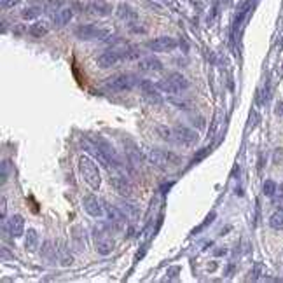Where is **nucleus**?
Returning <instances> with one entry per match:
<instances>
[{"instance_id":"f257e3e1","label":"nucleus","mask_w":283,"mask_h":283,"mask_svg":"<svg viewBox=\"0 0 283 283\" xmlns=\"http://www.w3.org/2000/svg\"><path fill=\"white\" fill-rule=\"evenodd\" d=\"M80 143H82V149L89 152L98 163L104 164V168H107V170H121V161L117 152L102 137H98V135H84Z\"/></svg>"},{"instance_id":"f03ea898","label":"nucleus","mask_w":283,"mask_h":283,"mask_svg":"<svg viewBox=\"0 0 283 283\" xmlns=\"http://www.w3.org/2000/svg\"><path fill=\"white\" fill-rule=\"evenodd\" d=\"M77 168H79L80 177L84 178V182L91 187V189H100L102 185V175H100V168H98L95 157H89L86 154H80L77 157Z\"/></svg>"},{"instance_id":"7ed1b4c3","label":"nucleus","mask_w":283,"mask_h":283,"mask_svg":"<svg viewBox=\"0 0 283 283\" xmlns=\"http://www.w3.org/2000/svg\"><path fill=\"white\" fill-rule=\"evenodd\" d=\"M140 79H138L135 73L123 72V73H114L104 82V87L107 91H112V93H124V91H131L138 86Z\"/></svg>"},{"instance_id":"20e7f679","label":"nucleus","mask_w":283,"mask_h":283,"mask_svg":"<svg viewBox=\"0 0 283 283\" xmlns=\"http://www.w3.org/2000/svg\"><path fill=\"white\" fill-rule=\"evenodd\" d=\"M147 159H149V163L152 164V166L159 168V170H170V168L178 166L180 161H182L180 156L173 154L171 150L156 149V147L147 150Z\"/></svg>"},{"instance_id":"39448f33","label":"nucleus","mask_w":283,"mask_h":283,"mask_svg":"<svg viewBox=\"0 0 283 283\" xmlns=\"http://www.w3.org/2000/svg\"><path fill=\"white\" fill-rule=\"evenodd\" d=\"M156 86H157V89L163 91V93L180 95L182 91H185L187 87H189V80H187L185 75H182V73L171 72V73H168V75H166V79L159 80Z\"/></svg>"},{"instance_id":"423d86ee","label":"nucleus","mask_w":283,"mask_h":283,"mask_svg":"<svg viewBox=\"0 0 283 283\" xmlns=\"http://www.w3.org/2000/svg\"><path fill=\"white\" fill-rule=\"evenodd\" d=\"M73 34H75V37L79 40H105L107 37L112 35V30H109V28H100L93 23H87V25H79Z\"/></svg>"},{"instance_id":"0eeeda50","label":"nucleus","mask_w":283,"mask_h":283,"mask_svg":"<svg viewBox=\"0 0 283 283\" xmlns=\"http://www.w3.org/2000/svg\"><path fill=\"white\" fill-rule=\"evenodd\" d=\"M147 49H150L152 53H171L173 49H177L178 42L170 35H161L154 37V39L147 40Z\"/></svg>"},{"instance_id":"6e6552de","label":"nucleus","mask_w":283,"mask_h":283,"mask_svg":"<svg viewBox=\"0 0 283 283\" xmlns=\"http://www.w3.org/2000/svg\"><path fill=\"white\" fill-rule=\"evenodd\" d=\"M104 208H105V215H107V219H109L112 229L119 231V229H124V227H126L128 215L123 212V208L114 207V205H109V203H104Z\"/></svg>"},{"instance_id":"1a4fd4ad","label":"nucleus","mask_w":283,"mask_h":283,"mask_svg":"<svg viewBox=\"0 0 283 283\" xmlns=\"http://www.w3.org/2000/svg\"><path fill=\"white\" fill-rule=\"evenodd\" d=\"M173 133H175V140L180 145H194V143H198V140H200V135L194 130H191V128L183 126V124L173 126Z\"/></svg>"},{"instance_id":"9d476101","label":"nucleus","mask_w":283,"mask_h":283,"mask_svg":"<svg viewBox=\"0 0 283 283\" xmlns=\"http://www.w3.org/2000/svg\"><path fill=\"white\" fill-rule=\"evenodd\" d=\"M110 185L114 187L117 194H121L123 198H130L133 194V185L131 182L124 177L123 173H112L110 175Z\"/></svg>"},{"instance_id":"9b49d317","label":"nucleus","mask_w":283,"mask_h":283,"mask_svg":"<svg viewBox=\"0 0 283 283\" xmlns=\"http://www.w3.org/2000/svg\"><path fill=\"white\" fill-rule=\"evenodd\" d=\"M82 207L87 215L93 217V219H100V217H104V213H105L104 203H102L95 194H86V196H84Z\"/></svg>"},{"instance_id":"f8f14e48","label":"nucleus","mask_w":283,"mask_h":283,"mask_svg":"<svg viewBox=\"0 0 283 283\" xmlns=\"http://www.w3.org/2000/svg\"><path fill=\"white\" fill-rule=\"evenodd\" d=\"M138 87H140V91L143 93V98H145L149 104H159V102H161L159 89H157L156 84L150 82L149 79L140 80V82H138Z\"/></svg>"},{"instance_id":"ddd939ff","label":"nucleus","mask_w":283,"mask_h":283,"mask_svg":"<svg viewBox=\"0 0 283 283\" xmlns=\"http://www.w3.org/2000/svg\"><path fill=\"white\" fill-rule=\"evenodd\" d=\"M116 16H117V20H121L126 25H133V23H137V20H138V13L130 4H119L116 9Z\"/></svg>"},{"instance_id":"4468645a","label":"nucleus","mask_w":283,"mask_h":283,"mask_svg":"<svg viewBox=\"0 0 283 283\" xmlns=\"http://www.w3.org/2000/svg\"><path fill=\"white\" fill-rule=\"evenodd\" d=\"M56 260L60 262L61 267H68L73 264V255L70 252V248L67 247L63 240H58L56 241Z\"/></svg>"},{"instance_id":"2eb2a0df","label":"nucleus","mask_w":283,"mask_h":283,"mask_svg":"<svg viewBox=\"0 0 283 283\" xmlns=\"http://www.w3.org/2000/svg\"><path fill=\"white\" fill-rule=\"evenodd\" d=\"M7 231L13 238H21L27 231H25V219L21 215H13L7 222Z\"/></svg>"},{"instance_id":"dca6fc26","label":"nucleus","mask_w":283,"mask_h":283,"mask_svg":"<svg viewBox=\"0 0 283 283\" xmlns=\"http://www.w3.org/2000/svg\"><path fill=\"white\" fill-rule=\"evenodd\" d=\"M124 152H126L128 161H130L133 166H140L142 161H143V156H142L140 149L137 147V143L131 142V140H126L124 142Z\"/></svg>"},{"instance_id":"f3484780","label":"nucleus","mask_w":283,"mask_h":283,"mask_svg":"<svg viewBox=\"0 0 283 283\" xmlns=\"http://www.w3.org/2000/svg\"><path fill=\"white\" fill-rule=\"evenodd\" d=\"M138 68H140L142 72H147V73L161 72L163 70V63H161L156 56H143L142 60H138Z\"/></svg>"},{"instance_id":"a211bd4d","label":"nucleus","mask_w":283,"mask_h":283,"mask_svg":"<svg viewBox=\"0 0 283 283\" xmlns=\"http://www.w3.org/2000/svg\"><path fill=\"white\" fill-rule=\"evenodd\" d=\"M89 11L95 14V16H110L112 14V6H110L107 0H91L89 2Z\"/></svg>"},{"instance_id":"6ab92c4d","label":"nucleus","mask_w":283,"mask_h":283,"mask_svg":"<svg viewBox=\"0 0 283 283\" xmlns=\"http://www.w3.org/2000/svg\"><path fill=\"white\" fill-rule=\"evenodd\" d=\"M73 18V11L72 7H63V9H60L56 14H54L53 21H54V27H65V25H68L72 21Z\"/></svg>"},{"instance_id":"aec40b11","label":"nucleus","mask_w":283,"mask_h":283,"mask_svg":"<svg viewBox=\"0 0 283 283\" xmlns=\"http://www.w3.org/2000/svg\"><path fill=\"white\" fill-rule=\"evenodd\" d=\"M39 245H40L39 231L28 229L27 233H25V248H27L28 252H35V250L39 248Z\"/></svg>"},{"instance_id":"412c9836","label":"nucleus","mask_w":283,"mask_h":283,"mask_svg":"<svg viewBox=\"0 0 283 283\" xmlns=\"http://www.w3.org/2000/svg\"><path fill=\"white\" fill-rule=\"evenodd\" d=\"M28 34L34 37V39H42V37H46L49 34V25H47L46 21H35V23H32L30 28H28Z\"/></svg>"},{"instance_id":"4be33fe9","label":"nucleus","mask_w":283,"mask_h":283,"mask_svg":"<svg viewBox=\"0 0 283 283\" xmlns=\"http://www.w3.org/2000/svg\"><path fill=\"white\" fill-rule=\"evenodd\" d=\"M40 253H42V257L46 259V262L56 260V247H54V243H51L49 240L44 241V247L40 248Z\"/></svg>"},{"instance_id":"5701e85b","label":"nucleus","mask_w":283,"mask_h":283,"mask_svg":"<svg viewBox=\"0 0 283 283\" xmlns=\"http://www.w3.org/2000/svg\"><path fill=\"white\" fill-rule=\"evenodd\" d=\"M40 14H42V7H40V6H28V7H25V9L21 11V18H23V20H27V21L37 20Z\"/></svg>"},{"instance_id":"b1692460","label":"nucleus","mask_w":283,"mask_h":283,"mask_svg":"<svg viewBox=\"0 0 283 283\" xmlns=\"http://www.w3.org/2000/svg\"><path fill=\"white\" fill-rule=\"evenodd\" d=\"M269 226L273 227L274 231H283V208H278L276 212L271 213Z\"/></svg>"},{"instance_id":"393cba45","label":"nucleus","mask_w":283,"mask_h":283,"mask_svg":"<svg viewBox=\"0 0 283 283\" xmlns=\"http://www.w3.org/2000/svg\"><path fill=\"white\" fill-rule=\"evenodd\" d=\"M119 207L123 208V212L128 215V219H131V220H138V219H140V210H138V208L135 207V205L123 201V203H121Z\"/></svg>"},{"instance_id":"a878e982","label":"nucleus","mask_w":283,"mask_h":283,"mask_svg":"<svg viewBox=\"0 0 283 283\" xmlns=\"http://www.w3.org/2000/svg\"><path fill=\"white\" fill-rule=\"evenodd\" d=\"M156 131H157V135H159V138H163V140H166V142H171V143H177L173 130H170L168 126H157Z\"/></svg>"},{"instance_id":"bb28decb","label":"nucleus","mask_w":283,"mask_h":283,"mask_svg":"<svg viewBox=\"0 0 283 283\" xmlns=\"http://www.w3.org/2000/svg\"><path fill=\"white\" fill-rule=\"evenodd\" d=\"M262 193H264V196L273 198L274 194L278 193V185H276V182H274V180H266V182H264V185H262Z\"/></svg>"},{"instance_id":"cd10ccee","label":"nucleus","mask_w":283,"mask_h":283,"mask_svg":"<svg viewBox=\"0 0 283 283\" xmlns=\"http://www.w3.org/2000/svg\"><path fill=\"white\" fill-rule=\"evenodd\" d=\"M11 173V161L4 159L2 161V183L7 182V177H9Z\"/></svg>"},{"instance_id":"c85d7f7f","label":"nucleus","mask_w":283,"mask_h":283,"mask_svg":"<svg viewBox=\"0 0 283 283\" xmlns=\"http://www.w3.org/2000/svg\"><path fill=\"white\" fill-rule=\"evenodd\" d=\"M260 271H262V266H260V264H255V267H253L250 280H259V278H260Z\"/></svg>"},{"instance_id":"c756f323","label":"nucleus","mask_w":283,"mask_h":283,"mask_svg":"<svg viewBox=\"0 0 283 283\" xmlns=\"http://www.w3.org/2000/svg\"><path fill=\"white\" fill-rule=\"evenodd\" d=\"M21 0H2V9H11V7L18 6Z\"/></svg>"},{"instance_id":"7c9ffc66","label":"nucleus","mask_w":283,"mask_h":283,"mask_svg":"<svg viewBox=\"0 0 283 283\" xmlns=\"http://www.w3.org/2000/svg\"><path fill=\"white\" fill-rule=\"evenodd\" d=\"M0 203H2V207H0V212H2V219H6V215H7V200H6V196L0 198Z\"/></svg>"},{"instance_id":"2f4dec72","label":"nucleus","mask_w":283,"mask_h":283,"mask_svg":"<svg viewBox=\"0 0 283 283\" xmlns=\"http://www.w3.org/2000/svg\"><path fill=\"white\" fill-rule=\"evenodd\" d=\"M2 259L4 260H14V255L11 252H7L6 247H2Z\"/></svg>"},{"instance_id":"473e14b6","label":"nucleus","mask_w":283,"mask_h":283,"mask_svg":"<svg viewBox=\"0 0 283 283\" xmlns=\"http://www.w3.org/2000/svg\"><path fill=\"white\" fill-rule=\"evenodd\" d=\"M273 205H274L276 208H283V194H278V196L274 198V200H273Z\"/></svg>"},{"instance_id":"72a5a7b5","label":"nucleus","mask_w":283,"mask_h":283,"mask_svg":"<svg viewBox=\"0 0 283 283\" xmlns=\"http://www.w3.org/2000/svg\"><path fill=\"white\" fill-rule=\"evenodd\" d=\"M274 114H276L278 117H283V102H280V104H278V107L274 109Z\"/></svg>"},{"instance_id":"f704fd0d","label":"nucleus","mask_w":283,"mask_h":283,"mask_svg":"<svg viewBox=\"0 0 283 283\" xmlns=\"http://www.w3.org/2000/svg\"><path fill=\"white\" fill-rule=\"evenodd\" d=\"M178 271H180L178 266H177V267H171V269L168 271V276H170V278H175V273H178Z\"/></svg>"},{"instance_id":"c9c22d12","label":"nucleus","mask_w":283,"mask_h":283,"mask_svg":"<svg viewBox=\"0 0 283 283\" xmlns=\"http://www.w3.org/2000/svg\"><path fill=\"white\" fill-rule=\"evenodd\" d=\"M278 194H283V183L281 185H278Z\"/></svg>"}]
</instances>
